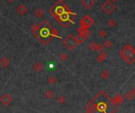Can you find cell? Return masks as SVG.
<instances>
[{
  "mask_svg": "<svg viewBox=\"0 0 135 113\" xmlns=\"http://www.w3.org/2000/svg\"><path fill=\"white\" fill-rule=\"evenodd\" d=\"M103 46H104L107 49L111 48V47H112V42H111V40H110L109 39H107L105 41L103 42Z\"/></svg>",
  "mask_w": 135,
  "mask_h": 113,
  "instance_id": "d6986e66",
  "label": "cell"
},
{
  "mask_svg": "<svg viewBox=\"0 0 135 113\" xmlns=\"http://www.w3.org/2000/svg\"><path fill=\"white\" fill-rule=\"evenodd\" d=\"M108 26H109V28H114L115 26H116V21H115V19H110L108 21Z\"/></svg>",
  "mask_w": 135,
  "mask_h": 113,
  "instance_id": "603a6c76",
  "label": "cell"
},
{
  "mask_svg": "<svg viewBox=\"0 0 135 113\" xmlns=\"http://www.w3.org/2000/svg\"><path fill=\"white\" fill-rule=\"evenodd\" d=\"M33 69L35 70V71L36 72H41L43 70V64L41 63L40 62H36L35 64H34L33 66Z\"/></svg>",
  "mask_w": 135,
  "mask_h": 113,
  "instance_id": "8fae6325",
  "label": "cell"
},
{
  "mask_svg": "<svg viewBox=\"0 0 135 113\" xmlns=\"http://www.w3.org/2000/svg\"><path fill=\"white\" fill-rule=\"evenodd\" d=\"M100 76H101L102 79L108 80L110 78V76H111V72H110L108 69H104V70H103L101 73H100Z\"/></svg>",
  "mask_w": 135,
  "mask_h": 113,
  "instance_id": "9c48e42d",
  "label": "cell"
},
{
  "mask_svg": "<svg viewBox=\"0 0 135 113\" xmlns=\"http://www.w3.org/2000/svg\"><path fill=\"white\" fill-rule=\"evenodd\" d=\"M10 60L7 57H2L0 59V65H1L2 67L7 68L10 66Z\"/></svg>",
  "mask_w": 135,
  "mask_h": 113,
  "instance_id": "ba28073f",
  "label": "cell"
},
{
  "mask_svg": "<svg viewBox=\"0 0 135 113\" xmlns=\"http://www.w3.org/2000/svg\"><path fill=\"white\" fill-rule=\"evenodd\" d=\"M134 94H135V89H133L131 91H130V92H127V93H126V99L128 100H131L132 99L134 98Z\"/></svg>",
  "mask_w": 135,
  "mask_h": 113,
  "instance_id": "5bb4252c",
  "label": "cell"
},
{
  "mask_svg": "<svg viewBox=\"0 0 135 113\" xmlns=\"http://www.w3.org/2000/svg\"><path fill=\"white\" fill-rule=\"evenodd\" d=\"M77 32L81 35H83V36H85L88 37V35H89V30L86 29H84L82 27H80L79 29H77Z\"/></svg>",
  "mask_w": 135,
  "mask_h": 113,
  "instance_id": "9a60e30c",
  "label": "cell"
},
{
  "mask_svg": "<svg viewBox=\"0 0 135 113\" xmlns=\"http://www.w3.org/2000/svg\"><path fill=\"white\" fill-rule=\"evenodd\" d=\"M63 43H64V45L70 50H73L75 47L78 44L76 40V36L73 35V34H70V35H68L63 40Z\"/></svg>",
  "mask_w": 135,
  "mask_h": 113,
  "instance_id": "7a4b0ae2",
  "label": "cell"
},
{
  "mask_svg": "<svg viewBox=\"0 0 135 113\" xmlns=\"http://www.w3.org/2000/svg\"><path fill=\"white\" fill-rule=\"evenodd\" d=\"M0 51H1V50H0Z\"/></svg>",
  "mask_w": 135,
  "mask_h": 113,
  "instance_id": "d6a6232c",
  "label": "cell"
},
{
  "mask_svg": "<svg viewBox=\"0 0 135 113\" xmlns=\"http://www.w3.org/2000/svg\"><path fill=\"white\" fill-rule=\"evenodd\" d=\"M7 1L9 2V3H11V2H14V0H7Z\"/></svg>",
  "mask_w": 135,
  "mask_h": 113,
  "instance_id": "4dcf8cb0",
  "label": "cell"
},
{
  "mask_svg": "<svg viewBox=\"0 0 135 113\" xmlns=\"http://www.w3.org/2000/svg\"><path fill=\"white\" fill-rule=\"evenodd\" d=\"M97 45V43L95 41H93L89 43V49L90 50L91 52H96V47Z\"/></svg>",
  "mask_w": 135,
  "mask_h": 113,
  "instance_id": "e0dca14e",
  "label": "cell"
},
{
  "mask_svg": "<svg viewBox=\"0 0 135 113\" xmlns=\"http://www.w3.org/2000/svg\"><path fill=\"white\" fill-rule=\"evenodd\" d=\"M12 101H13V98H12L11 96L8 93H4L3 95L1 96V98H0V102L5 106H8Z\"/></svg>",
  "mask_w": 135,
  "mask_h": 113,
  "instance_id": "5b68a950",
  "label": "cell"
},
{
  "mask_svg": "<svg viewBox=\"0 0 135 113\" xmlns=\"http://www.w3.org/2000/svg\"><path fill=\"white\" fill-rule=\"evenodd\" d=\"M59 17H60V19L62 21H67L69 19V15H68V14L67 13V12H63V13L59 15Z\"/></svg>",
  "mask_w": 135,
  "mask_h": 113,
  "instance_id": "44dd1931",
  "label": "cell"
},
{
  "mask_svg": "<svg viewBox=\"0 0 135 113\" xmlns=\"http://www.w3.org/2000/svg\"><path fill=\"white\" fill-rule=\"evenodd\" d=\"M59 59L62 61V62H65L67 61L68 59V55L67 54L66 52H62L61 53L60 55H59Z\"/></svg>",
  "mask_w": 135,
  "mask_h": 113,
  "instance_id": "ffe728a7",
  "label": "cell"
},
{
  "mask_svg": "<svg viewBox=\"0 0 135 113\" xmlns=\"http://www.w3.org/2000/svg\"><path fill=\"white\" fill-rule=\"evenodd\" d=\"M103 46L102 44H100V43H97V45L96 47V52L100 53V52H103Z\"/></svg>",
  "mask_w": 135,
  "mask_h": 113,
  "instance_id": "83f0119b",
  "label": "cell"
},
{
  "mask_svg": "<svg viewBox=\"0 0 135 113\" xmlns=\"http://www.w3.org/2000/svg\"><path fill=\"white\" fill-rule=\"evenodd\" d=\"M110 1H111V2H113V3H115V2H117L118 0H110Z\"/></svg>",
  "mask_w": 135,
  "mask_h": 113,
  "instance_id": "f546056e",
  "label": "cell"
},
{
  "mask_svg": "<svg viewBox=\"0 0 135 113\" xmlns=\"http://www.w3.org/2000/svg\"><path fill=\"white\" fill-rule=\"evenodd\" d=\"M62 1H67V0H62Z\"/></svg>",
  "mask_w": 135,
  "mask_h": 113,
  "instance_id": "1f68e13d",
  "label": "cell"
},
{
  "mask_svg": "<svg viewBox=\"0 0 135 113\" xmlns=\"http://www.w3.org/2000/svg\"><path fill=\"white\" fill-rule=\"evenodd\" d=\"M108 36V33H107V31L104 30V29H101V30H100V32H99V36L100 37V38H105V37Z\"/></svg>",
  "mask_w": 135,
  "mask_h": 113,
  "instance_id": "7402d4cb",
  "label": "cell"
},
{
  "mask_svg": "<svg viewBox=\"0 0 135 113\" xmlns=\"http://www.w3.org/2000/svg\"><path fill=\"white\" fill-rule=\"evenodd\" d=\"M86 39H87V36H83V35H81V34H79V33H78L77 36H76V40H77V43H84L86 40Z\"/></svg>",
  "mask_w": 135,
  "mask_h": 113,
  "instance_id": "4fadbf2b",
  "label": "cell"
},
{
  "mask_svg": "<svg viewBox=\"0 0 135 113\" xmlns=\"http://www.w3.org/2000/svg\"><path fill=\"white\" fill-rule=\"evenodd\" d=\"M63 12H65V9L62 7H58L55 10V13L58 15H60L61 14L63 13Z\"/></svg>",
  "mask_w": 135,
  "mask_h": 113,
  "instance_id": "cb8c5ba5",
  "label": "cell"
},
{
  "mask_svg": "<svg viewBox=\"0 0 135 113\" xmlns=\"http://www.w3.org/2000/svg\"><path fill=\"white\" fill-rule=\"evenodd\" d=\"M51 34H52L53 36H58V31L56 30V29H53Z\"/></svg>",
  "mask_w": 135,
  "mask_h": 113,
  "instance_id": "f1b7e54d",
  "label": "cell"
},
{
  "mask_svg": "<svg viewBox=\"0 0 135 113\" xmlns=\"http://www.w3.org/2000/svg\"><path fill=\"white\" fill-rule=\"evenodd\" d=\"M94 3H95L94 0H82L81 1V4L85 9L92 8L94 6Z\"/></svg>",
  "mask_w": 135,
  "mask_h": 113,
  "instance_id": "8992f818",
  "label": "cell"
},
{
  "mask_svg": "<svg viewBox=\"0 0 135 113\" xmlns=\"http://www.w3.org/2000/svg\"><path fill=\"white\" fill-rule=\"evenodd\" d=\"M48 81L50 85H55L56 82V78H55V76H50L48 79Z\"/></svg>",
  "mask_w": 135,
  "mask_h": 113,
  "instance_id": "d4e9b609",
  "label": "cell"
},
{
  "mask_svg": "<svg viewBox=\"0 0 135 113\" xmlns=\"http://www.w3.org/2000/svg\"><path fill=\"white\" fill-rule=\"evenodd\" d=\"M113 100L115 102V103H117V104H122V103H123L124 102V99H123V97H122V96L121 95V94H116V95L114 97V99H113Z\"/></svg>",
  "mask_w": 135,
  "mask_h": 113,
  "instance_id": "7c38bea8",
  "label": "cell"
},
{
  "mask_svg": "<svg viewBox=\"0 0 135 113\" xmlns=\"http://www.w3.org/2000/svg\"><path fill=\"white\" fill-rule=\"evenodd\" d=\"M28 12V8L25 5H19L17 8V13L19 15H25Z\"/></svg>",
  "mask_w": 135,
  "mask_h": 113,
  "instance_id": "52a82bcc",
  "label": "cell"
},
{
  "mask_svg": "<svg viewBox=\"0 0 135 113\" xmlns=\"http://www.w3.org/2000/svg\"><path fill=\"white\" fill-rule=\"evenodd\" d=\"M94 24V21L89 15H84V16L81 18L80 21V25L81 27L84 28V29H89L91 26H93Z\"/></svg>",
  "mask_w": 135,
  "mask_h": 113,
  "instance_id": "277c9868",
  "label": "cell"
},
{
  "mask_svg": "<svg viewBox=\"0 0 135 113\" xmlns=\"http://www.w3.org/2000/svg\"><path fill=\"white\" fill-rule=\"evenodd\" d=\"M115 3L111 2L110 0H107V1L102 5L101 9L103 11V13H105L106 14H111L115 10Z\"/></svg>",
  "mask_w": 135,
  "mask_h": 113,
  "instance_id": "3957f363",
  "label": "cell"
},
{
  "mask_svg": "<svg viewBox=\"0 0 135 113\" xmlns=\"http://www.w3.org/2000/svg\"><path fill=\"white\" fill-rule=\"evenodd\" d=\"M45 96L46 98L48 100H51L53 99V97H54V93H53V91L51 90H48L47 92L45 93Z\"/></svg>",
  "mask_w": 135,
  "mask_h": 113,
  "instance_id": "ac0fdd59",
  "label": "cell"
},
{
  "mask_svg": "<svg viewBox=\"0 0 135 113\" xmlns=\"http://www.w3.org/2000/svg\"><path fill=\"white\" fill-rule=\"evenodd\" d=\"M39 26H37V25H36V24H33V25H32V26H31V30H32V32H33V34H35L37 31H38V29H39Z\"/></svg>",
  "mask_w": 135,
  "mask_h": 113,
  "instance_id": "484cf974",
  "label": "cell"
},
{
  "mask_svg": "<svg viewBox=\"0 0 135 113\" xmlns=\"http://www.w3.org/2000/svg\"><path fill=\"white\" fill-rule=\"evenodd\" d=\"M34 14L36 15V17H38V18H41L43 16V14H44V11H43L42 9H37V10L35 11V13H34Z\"/></svg>",
  "mask_w": 135,
  "mask_h": 113,
  "instance_id": "2e32d148",
  "label": "cell"
},
{
  "mask_svg": "<svg viewBox=\"0 0 135 113\" xmlns=\"http://www.w3.org/2000/svg\"><path fill=\"white\" fill-rule=\"evenodd\" d=\"M120 55L126 62L130 65L135 62V49L131 45H126L123 48H122Z\"/></svg>",
  "mask_w": 135,
  "mask_h": 113,
  "instance_id": "6da1fadb",
  "label": "cell"
},
{
  "mask_svg": "<svg viewBox=\"0 0 135 113\" xmlns=\"http://www.w3.org/2000/svg\"><path fill=\"white\" fill-rule=\"evenodd\" d=\"M107 58V54H106V52H100L99 55L97 56L96 57V61L99 62V63H101V62H103V61L105 60Z\"/></svg>",
  "mask_w": 135,
  "mask_h": 113,
  "instance_id": "30bf717a",
  "label": "cell"
},
{
  "mask_svg": "<svg viewBox=\"0 0 135 113\" xmlns=\"http://www.w3.org/2000/svg\"><path fill=\"white\" fill-rule=\"evenodd\" d=\"M57 101H58L59 104H63L65 103V101H66V98L63 96H58V98H57Z\"/></svg>",
  "mask_w": 135,
  "mask_h": 113,
  "instance_id": "4316f807",
  "label": "cell"
}]
</instances>
